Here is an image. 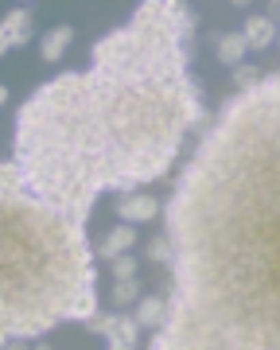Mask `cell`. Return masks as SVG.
<instances>
[{
    "mask_svg": "<svg viewBox=\"0 0 280 350\" xmlns=\"http://www.w3.org/2000/svg\"><path fill=\"white\" fill-rule=\"evenodd\" d=\"M70 39H74V27L70 24L51 27L47 36L39 39V59H43V63H59V59L66 55V47H70Z\"/></svg>",
    "mask_w": 280,
    "mask_h": 350,
    "instance_id": "30bf717a",
    "label": "cell"
},
{
    "mask_svg": "<svg viewBox=\"0 0 280 350\" xmlns=\"http://www.w3.org/2000/svg\"><path fill=\"white\" fill-rule=\"evenodd\" d=\"M160 211H164V206H160V199H152V195H121V199H117V218L125 226L152 222Z\"/></svg>",
    "mask_w": 280,
    "mask_h": 350,
    "instance_id": "8992f818",
    "label": "cell"
},
{
    "mask_svg": "<svg viewBox=\"0 0 280 350\" xmlns=\"http://www.w3.org/2000/svg\"><path fill=\"white\" fill-rule=\"evenodd\" d=\"M109 269H113L117 280H132V276H137V257H117Z\"/></svg>",
    "mask_w": 280,
    "mask_h": 350,
    "instance_id": "9a60e30c",
    "label": "cell"
},
{
    "mask_svg": "<svg viewBox=\"0 0 280 350\" xmlns=\"http://www.w3.org/2000/svg\"><path fill=\"white\" fill-rule=\"evenodd\" d=\"M242 36H245V43H249V51H268L280 39V27L272 24L268 16H249L245 27H242Z\"/></svg>",
    "mask_w": 280,
    "mask_h": 350,
    "instance_id": "52a82bcc",
    "label": "cell"
},
{
    "mask_svg": "<svg viewBox=\"0 0 280 350\" xmlns=\"http://www.w3.org/2000/svg\"><path fill=\"white\" fill-rule=\"evenodd\" d=\"M4 214V300L0 335L39 338L55 323H89L98 315V273L86 226L66 222L59 211L24 187L16 160L0 167Z\"/></svg>",
    "mask_w": 280,
    "mask_h": 350,
    "instance_id": "3957f363",
    "label": "cell"
},
{
    "mask_svg": "<svg viewBox=\"0 0 280 350\" xmlns=\"http://www.w3.org/2000/svg\"><path fill=\"white\" fill-rule=\"evenodd\" d=\"M109 350H128V347H109Z\"/></svg>",
    "mask_w": 280,
    "mask_h": 350,
    "instance_id": "e0dca14e",
    "label": "cell"
},
{
    "mask_svg": "<svg viewBox=\"0 0 280 350\" xmlns=\"http://www.w3.org/2000/svg\"><path fill=\"white\" fill-rule=\"evenodd\" d=\"M137 319H140V327L160 331L164 319H167V300H160V296H144V300L137 304Z\"/></svg>",
    "mask_w": 280,
    "mask_h": 350,
    "instance_id": "8fae6325",
    "label": "cell"
},
{
    "mask_svg": "<svg viewBox=\"0 0 280 350\" xmlns=\"http://www.w3.org/2000/svg\"><path fill=\"white\" fill-rule=\"evenodd\" d=\"M203 121L191 12L179 0H144L94 43L89 70L43 82L20 105L12 160L43 206L86 226L105 191L132 195L164 179L187 129Z\"/></svg>",
    "mask_w": 280,
    "mask_h": 350,
    "instance_id": "6da1fadb",
    "label": "cell"
},
{
    "mask_svg": "<svg viewBox=\"0 0 280 350\" xmlns=\"http://www.w3.org/2000/svg\"><path fill=\"white\" fill-rule=\"evenodd\" d=\"M164 218L176 296L148 350H280V75L226 101Z\"/></svg>",
    "mask_w": 280,
    "mask_h": 350,
    "instance_id": "7a4b0ae2",
    "label": "cell"
},
{
    "mask_svg": "<svg viewBox=\"0 0 280 350\" xmlns=\"http://www.w3.org/2000/svg\"><path fill=\"white\" fill-rule=\"evenodd\" d=\"M144 257H148V261H156V265H164V261H171V257H176V245H171V238H167V234H156V238L144 245Z\"/></svg>",
    "mask_w": 280,
    "mask_h": 350,
    "instance_id": "7c38bea8",
    "label": "cell"
},
{
    "mask_svg": "<svg viewBox=\"0 0 280 350\" xmlns=\"http://www.w3.org/2000/svg\"><path fill=\"white\" fill-rule=\"evenodd\" d=\"M277 47H280V39H277Z\"/></svg>",
    "mask_w": 280,
    "mask_h": 350,
    "instance_id": "ac0fdd59",
    "label": "cell"
},
{
    "mask_svg": "<svg viewBox=\"0 0 280 350\" xmlns=\"http://www.w3.org/2000/svg\"><path fill=\"white\" fill-rule=\"evenodd\" d=\"M214 43V55L222 66H242L245 55H249V43H245L242 31H226V36H214L210 39Z\"/></svg>",
    "mask_w": 280,
    "mask_h": 350,
    "instance_id": "9c48e42d",
    "label": "cell"
},
{
    "mask_svg": "<svg viewBox=\"0 0 280 350\" xmlns=\"http://www.w3.org/2000/svg\"><path fill=\"white\" fill-rule=\"evenodd\" d=\"M132 245H137V230H132V226H117V230H109V234L98 241V250H94V253H98V257H105V261L113 265L117 257H125Z\"/></svg>",
    "mask_w": 280,
    "mask_h": 350,
    "instance_id": "ba28073f",
    "label": "cell"
},
{
    "mask_svg": "<svg viewBox=\"0 0 280 350\" xmlns=\"http://www.w3.org/2000/svg\"><path fill=\"white\" fill-rule=\"evenodd\" d=\"M4 350H27V338H4Z\"/></svg>",
    "mask_w": 280,
    "mask_h": 350,
    "instance_id": "2e32d148",
    "label": "cell"
},
{
    "mask_svg": "<svg viewBox=\"0 0 280 350\" xmlns=\"http://www.w3.org/2000/svg\"><path fill=\"white\" fill-rule=\"evenodd\" d=\"M229 75H234V86L242 90V94H249V90H257V86H261V66H253V63L234 66Z\"/></svg>",
    "mask_w": 280,
    "mask_h": 350,
    "instance_id": "4fadbf2b",
    "label": "cell"
},
{
    "mask_svg": "<svg viewBox=\"0 0 280 350\" xmlns=\"http://www.w3.org/2000/svg\"><path fill=\"white\" fill-rule=\"evenodd\" d=\"M31 39V8H12L0 24V51H20Z\"/></svg>",
    "mask_w": 280,
    "mask_h": 350,
    "instance_id": "5b68a950",
    "label": "cell"
},
{
    "mask_svg": "<svg viewBox=\"0 0 280 350\" xmlns=\"http://www.w3.org/2000/svg\"><path fill=\"white\" fill-rule=\"evenodd\" d=\"M109 296H113V304H117V308H128V304H140V284H137V280H117Z\"/></svg>",
    "mask_w": 280,
    "mask_h": 350,
    "instance_id": "5bb4252c",
    "label": "cell"
},
{
    "mask_svg": "<svg viewBox=\"0 0 280 350\" xmlns=\"http://www.w3.org/2000/svg\"><path fill=\"white\" fill-rule=\"evenodd\" d=\"M86 327L94 331V335H105V338H109V347H128V350H137V338H140V319H137V315H125V312L94 315Z\"/></svg>",
    "mask_w": 280,
    "mask_h": 350,
    "instance_id": "277c9868",
    "label": "cell"
}]
</instances>
